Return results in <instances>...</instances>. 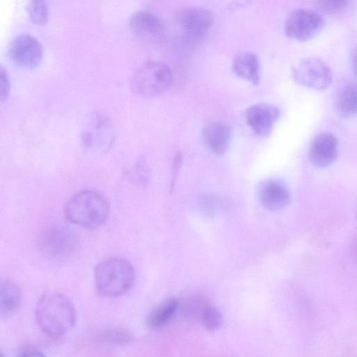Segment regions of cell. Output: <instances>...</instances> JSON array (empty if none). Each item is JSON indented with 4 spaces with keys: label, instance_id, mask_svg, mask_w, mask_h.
<instances>
[{
    "label": "cell",
    "instance_id": "obj_26",
    "mask_svg": "<svg viewBox=\"0 0 357 357\" xmlns=\"http://www.w3.org/2000/svg\"><path fill=\"white\" fill-rule=\"evenodd\" d=\"M182 155L180 153H177L174 156L172 163V181L170 185L171 189H172L176 184L177 177L182 165Z\"/></svg>",
    "mask_w": 357,
    "mask_h": 357
},
{
    "label": "cell",
    "instance_id": "obj_4",
    "mask_svg": "<svg viewBox=\"0 0 357 357\" xmlns=\"http://www.w3.org/2000/svg\"><path fill=\"white\" fill-rule=\"evenodd\" d=\"M38 247L48 259L63 262L70 259L78 250L77 236L70 228L59 224L43 229L38 238Z\"/></svg>",
    "mask_w": 357,
    "mask_h": 357
},
{
    "label": "cell",
    "instance_id": "obj_7",
    "mask_svg": "<svg viewBox=\"0 0 357 357\" xmlns=\"http://www.w3.org/2000/svg\"><path fill=\"white\" fill-rule=\"evenodd\" d=\"M324 26V19L319 13L308 8H296L284 22L286 36L298 41H307L317 36Z\"/></svg>",
    "mask_w": 357,
    "mask_h": 357
},
{
    "label": "cell",
    "instance_id": "obj_20",
    "mask_svg": "<svg viewBox=\"0 0 357 357\" xmlns=\"http://www.w3.org/2000/svg\"><path fill=\"white\" fill-rule=\"evenodd\" d=\"M99 340L110 344L122 345L130 342L132 337L131 333L126 329L111 328L100 333Z\"/></svg>",
    "mask_w": 357,
    "mask_h": 357
},
{
    "label": "cell",
    "instance_id": "obj_22",
    "mask_svg": "<svg viewBox=\"0 0 357 357\" xmlns=\"http://www.w3.org/2000/svg\"><path fill=\"white\" fill-rule=\"evenodd\" d=\"M202 320L208 331H214L222 326L223 316L218 309L208 305L202 314Z\"/></svg>",
    "mask_w": 357,
    "mask_h": 357
},
{
    "label": "cell",
    "instance_id": "obj_13",
    "mask_svg": "<svg viewBox=\"0 0 357 357\" xmlns=\"http://www.w3.org/2000/svg\"><path fill=\"white\" fill-rule=\"evenodd\" d=\"M257 196L260 204L271 211L284 208L291 201L290 192L286 185L275 178L261 182L257 188Z\"/></svg>",
    "mask_w": 357,
    "mask_h": 357
},
{
    "label": "cell",
    "instance_id": "obj_17",
    "mask_svg": "<svg viewBox=\"0 0 357 357\" xmlns=\"http://www.w3.org/2000/svg\"><path fill=\"white\" fill-rule=\"evenodd\" d=\"M22 294L19 287L13 281L3 280L0 284V313L7 317L15 312L21 304Z\"/></svg>",
    "mask_w": 357,
    "mask_h": 357
},
{
    "label": "cell",
    "instance_id": "obj_29",
    "mask_svg": "<svg viewBox=\"0 0 357 357\" xmlns=\"http://www.w3.org/2000/svg\"><path fill=\"white\" fill-rule=\"evenodd\" d=\"M354 245V251L355 252V256L357 259V240L356 241L355 244Z\"/></svg>",
    "mask_w": 357,
    "mask_h": 357
},
{
    "label": "cell",
    "instance_id": "obj_15",
    "mask_svg": "<svg viewBox=\"0 0 357 357\" xmlns=\"http://www.w3.org/2000/svg\"><path fill=\"white\" fill-rule=\"evenodd\" d=\"M132 32L142 39H154L163 33V26L160 20L153 14L139 10L134 13L129 20Z\"/></svg>",
    "mask_w": 357,
    "mask_h": 357
},
{
    "label": "cell",
    "instance_id": "obj_5",
    "mask_svg": "<svg viewBox=\"0 0 357 357\" xmlns=\"http://www.w3.org/2000/svg\"><path fill=\"white\" fill-rule=\"evenodd\" d=\"M173 75L165 63L150 61L142 65L134 74L131 86L139 96L151 98L165 92L171 85Z\"/></svg>",
    "mask_w": 357,
    "mask_h": 357
},
{
    "label": "cell",
    "instance_id": "obj_23",
    "mask_svg": "<svg viewBox=\"0 0 357 357\" xmlns=\"http://www.w3.org/2000/svg\"><path fill=\"white\" fill-rule=\"evenodd\" d=\"M208 306L204 298L195 296L186 302L184 312L189 318L197 319L200 317L202 319V314Z\"/></svg>",
    "mask_w": 357,
    "mask_h": 357
},
{
    "label": "cell",
    "instance_id": "obj_6",
    "mask_svg": "<svg viewBox=\"0 0 357 357\" xmlns=\"http://www.w3.org/2000/svg\"><path fill=\"white\" fill-rule=\"evenodd\" d=\"M84 147L94 153H105L115 139V131L111 121L98 113L91 114L82 131Z\"/></svg>",
    "mask_w": 357,
    "mask_h": 357
},
{
    "label": "cell",
    "instance_id": "obj_8",
    "mask_svg": "<svg viewBox=\"0 0 357 357\" xmlns=\"http://www.w3.org/2000/svg\"><path fill=\"white\" fill-rule=\"evenodd\" d=\"M294 80L301 86L324 90L332 83L333 73L321 59L309 57L296 65L291 71Z\"/></svg>",
    "mask_w": 357,
    "mask_h": 357
},
{
    "label": "cell",
    "instance_id": "obj_10",
    "mask_svg": "<svg viewBox=\"0 0 357 357\" xmlns=\"http://www.w3.org/2000/svg\"><path fill=\"white\" fill-rule=\"evenodd\" d=\"M176 20L182 31L188 38L196 40L208 32L213 24V15L207 9L188 7L178 13Z\"/></svg>",
    "mask_w": 357,
    "mask_h": 357
},
{
    "label": "cell",
    "instance_id": "obj_25",
    "mask_svg": "<svg viewBox=\"0 0 357 357\" xmlns=\"http://www.w3.org/2000/svg\"><path fill=\"white\" fill-rule=\"evenodd\" d=\"M10 91V80L6 70L1 67L0 75L1 100L3 101L8 97Z\"/></svg>",
    "mask_w": 357,
    "mask_h": 357
},
{
    "label": "cell",
    "instance_id": "obj_3",
    "mask_svg": "<svg viewBox=\"0 0 357 357\" xmlns=\"http://www.w3.org/2000/svg\"><path fill=\"white\" fill-rule=\"evenodd\" d=\"M135 273L132 266L121 257H110L100 262L94 271L98 291L106 297L123 295L132 287Z\"/></svg>",
    "mask_w": 357,
    "mask_h": 357
},
{
    "label": "cell",
    "instance_id": "obj_18",
    "mask_svg": "<svg viewBox=\"0 0 357 357\" xmlns=\"http://www.w3.org/2000/svg\"><path fill=\"white\" fill-rule=\"evenodd\" d=\"M337 114L344 118L357 115V86L348 84L340 89L335 98Z\"/></svg>",
    "mask_w": 357,
    "mask_h": 357
},
{
    "label": "cell",
    "instance_id": "obj_24",
    "mask_svg": "<svg viewBox=\"0 0 357 357\" xmlns=\"http://www.w3.org/2000/svg\"><path fill=\"white\" fill-rule=\"evenodd\" d=\"M320 8L328 14H338L349 6L350 0H317Z\"/></svg>",
    "mask_w": 357,
    "mask_h": 357
},
{
    "label": "cell",
    "instance_id": "obj_12",
    "mask_svg": "<svg viewBox=\"0 0 357 357\" xmlns=\"http://www.w3.org/2000/svg\"><path fill=\"white\" fill-rule=\"evenodd\" d=\"M280 117L279 109L269 103H257L248 108L246 121L252 130L257 135L268 136Z\"/></svg>",
    "mask_w": 357,
    "mask_h": 357
},
{
    "label": "cell",
    "instance_id": "obj_14",
    "mask_svg": "<svg viewBox=\"0 0 357 357\" xmlns=\"http://www.w3.org/2000/svg\"><path fill=\"white\" fill-rule=\"evenodd\" d=\"M202 137L207 147L215 154L220 155L227 152L231 139V129L224 123L213 121L202 129Z\"/></svg>",
    "mask_w": 357,
    "mask_h": 357
},
{
    "label": "cell",
    "instance_id": "obj_21",
    "mask_svg": "<svg viewBox=\"0 0 357 357\" xmlns=\"http://www.w3.org/2000/svg\"><path fill=\"white\" fill-rule=\"evenodd\" d=\"M29 15L31 22L36 24H45L48 20V8L46 0H30Z\"/></svg>",
    "mask_w": 357,
    "mask_h": 357
},
{
    "label": "cell",
    "instance_id": "obj_9",
    "mask_svg": "<svg viewBox=\"0 0 357 357\" xmlns=\"http://www.w3.org/2000/svg\"><path fill=\"white\" fill-rule=\"evenodd\" d=\"M8 54L10 61L24 68H33L41 61L43 50L40 43L29 34H20L10 42Z\"/></svg>",
    "mask_w": 357,
    "mask_h": 357
},
{
    "label": "cell",
    "instance_id": "obj_27",
    "mask_svg": "<svg viewBox=\"0 0 357 357\" xmlns=\"http://www.w3.org/2000/svg\"><path fill=\"white\" fill-rule=\"evenodd\" d=\"M20 356H44L45 354L39 349L30 347L28 344L23 345L19 350Z\"/></svg>",
    "mask_w": 357,
    "mask_h": 357
},
{
    "label": "cell",
    "instance_id": "obj_11",
    "mask_svg": "<svg viewBox=\"0 0 357 357\" xmlns=\"http://www.w3.org/2000/svg\"><path fill=\"white\" fill-rule=\"evenodd\" d=\"M338 155V141L330 132H321L312 139L308 158L310 163L318 168L331 166Z\"/></svg>",
    "mask_w": 357,
    "mask_h": 357
},
{
    "label": "cell",
    "instance_id": "obj_1",
    "mask_svg": "<svg viewBox=\"0 0 357 357\" xmlns=\"http://www.w3.org/2000/svg\"><path fill=\"white\" fill-rule=\"evenodd\" d=\"M35 316L40 329L54 337L67 333L74 327L77 319L76 310L71 301L55 291L46 292L39 298Z\"/></svg>",
    "mask_w": 357,
    "mask_h": 357
},
{
    "label": "cell",
    "instance_id": "obj_30",
    "mask_svg": "<svg viewBox=\"0 0 357 357\" xmlns=\"http://www.w3.org/2000/svg\"><path fill=\"white\" fill-rule=\"evenodd\" d=\"M356 219H357V213H356Z\"/></svg>",
    "mask_w": 357,
    "mask_h": 357
},
{
    "label": "cell",
    "instance_id": "obj_28",
    "mask_svg": "<svg viewBox=\"0 0 357 357\" xmlns=\"http://www.w3.org/2000/svg\"><path fill=\"white\" fill-rule=\"evenodd\" d=\"M351 63L353 72L357 78V45L354 48L351 52Z\"/></svg>",
    "mask_w": 357,
    "mask_h": 357
},
{
    "label": "cell",
    "instance_id": "obj_2",
    "mask_svg": "<svg viewBox=\"0 0 357 357\" xmlns=\"http://www.w3.org/2000/svg\"><path fill=\"white\" fill-rule=\"evenodd\" d=\"M66 218L73 224L87 229L100 227L109 215L105 197L94 190H82L72 196L64 207Z\"/></svg>",
    "mask_w": 357,
    "mask_h": 357
},
{
    "label": "cell",
    "instance_id": "obj_16",
    "mask_svg": "<svg viewBox=\"0 0 357 357\" xmlns=\"http://www.w3.org/2000/svg\"><path fill=\"white\" fill-rule=\"evenodd\" d=\"M234 73L253 85L260 82V64L257 56L252 52L244 51L238 53L232 61Z\"/></svg>",
    "mask_w": 357,
    "mask_h": 357
},
{
    "label": "cell",
    "instance_id": "obj_19",
    "mask_svg": "<svg viewBox=\"0 0 357 357\" xmlns=\"http://www.w3.org/2000/svg\"><path fill=\"white\" fill-rule=\"evenodd\" d=\"M179 306L176 298H169L154 308L147 316L146 324L151 329H158L165 325Z\"/></svg>",
    "mask_w": 357,
    "mask_h": 357
}]
</instances>
